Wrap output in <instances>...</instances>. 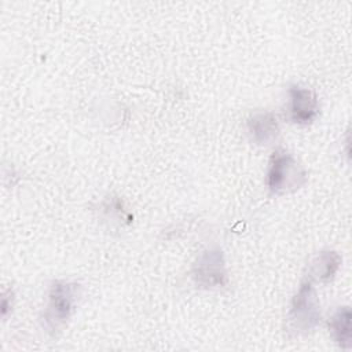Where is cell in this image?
Masks as SVG:
<instances>
[{
  "instance_id": "cell-1",
  "label": "cell",
  "mask_w": 352,
  "mask_h": 352,
  "mask_svg": "<svg viewBox=\"0 0 352 352\" xmlns=\"http://www.w3.org/2000/svg\"><path fill=\"white\" fill-rule=\"evenodd\" d=\"M307 182V173L293 154L276 148L268 164L267 187L274 194H287L298 190Z\"/></svg>"
},
{
  "instance_id": "cell-2",
  "label": "cell",
  "mask_w": 352,
  "mask_h": 352,
  "mask_svg": "<svg viewBox=\"0 0 352 352\" xmlns=\"http://www.w3.org/2000/svg\"><path fill=\"white\" fill-rule=\"evenodd\" d=\"M80 296V285L56 280L52 283L48 294V304L44 311V324L50 331H56L62 327L70 315Z\"/></svg>"
},
{
  "instance_id": "cell-3",
  "label": "cell",
  "mask_w": 352,
  "mask_h": 352,
  "mask_svg": "<svg viewBox=\"0 0 352 352\" xmlns=\"http://www.w3.org/2000/svg\"><path fill=\"white\" fill-rule=\"evenodd\" d=\"M289 327L297 334L311 331L320 322L319 302L311 280H304L293 297L289 311Z\"/></svg>"
},
{
  "instance_id": "cell-4",
  "label": "cell",
  "mask_w": 352,
  "mask_h": 352,
  "mask_svg": "<svg viewBox=\"0 0 352 352\" xmlns=\"http://www.w3.org/2000/svg\"><path fill=\"white\" fill-rule=\"evenodd\" d=\"M192 278L195 283L204 289L226 286L227 270L223 252L220 249L204 250L192 267Z\"/></svg>"
},
{
  "instance_id": "cell-5",
  "label": "cell",
  "mask_w": 352,
  "mask_h": 352,
  "mask_svg": "<svg viewBox=\"0 0 352 352\" xmlns=\"http://www.w3.org/2000/svg\"><path fill=\"white\" fill-rule=\"evenodd\" d=\"M289 118L298 125H308L315 121L319 114V102L314 91L293 85L289 89Z\"/></svg>"
},
{
  "instance_id": "cell-6",
  "label": "cell",
  "mask_w": 352,
  "mask_h": 352,
  "mask_svg": "<svg viewBox=\"0 0 352 352\" xmlns=\"http://www.w3.org/2000/svg\"><path fill=\"white\" fill-rule=\"evenodd\" d=\"M248 132L256 144H268L279 132V121L274 113L258 111L249 117Z\"/></svg>"
},
{
  "instance_id": "cell-7",
  "label": "cell",
  "mask_w": 352,
  "mask_h": 352,
  "mask_svg": "<svg viewBox=\"0 0 352 352\" xmlns=\"http://www.w3.org/2000/svg\"><path fill=\"white\" fill-rule=\"evenodd\" d=\"M341 264V257L336 252H320L309 265V276L319 282H329L334 278Z\"/></svg>"
},
{
  "instance_id": "cell-8",
  "label": "cell",
  "mask_w": 352,
  "mask_h": 352,
  "mask_svg": "<svg viewBox=\"0 0 352 352\" xmlns=\"http://www.w3.org/2000/svg\"><path fill=\"white\" fill-rule=\"evenodd\" d=\"M334 341L344 349L351 348V309L340 307L329 322Z\"/></svg>"
}]
</instances>
